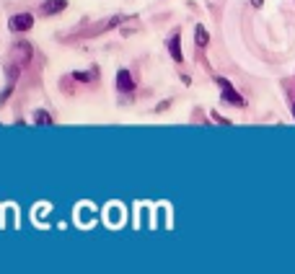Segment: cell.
I'll use <instances>...</instances> for the list:
<instances>
[{
    "mask_svg": "<svg viewBox=\"0 0 295 274\" xmlns=\"http://www.w3.org/2000/svg\"><path fill=\"white\" fill-rule=\"evenodd\" d=\"M117 88L122 90V94H132L135 90V80H132V75H130V70H117Z\"/></svg>",
    "mask_w": 295,
    "mask_h": 274,
    "instance_id": "8992f818",
    "label": "cell"
},
{
    "mask_svg": "<svg viewBox=\"0 0 295 274\" xmlns=\"http://www.w3.org/2000/svg\"><path fill=\"white\" fill-rule=\"evenodd\" d=\"M251 6H254V8H262V6H264V0H251Z\"/></svg>",
    "mask_w": 295,
    "mask_h": 274,
    "instance_id": "7c38bea8",
    "label": "cell"
},
{
    "mask_svg": "<svg viewBox=\"0 0 295 274\" xmlns=\"http://www.w3.org/2000/svg\"><path fill=\"white\" fill-rule=\"evenodd\" d=\"M34 57V50H31V44L24 39V41H16L13 47H11V62H18V65H29Z\"/></svg>",
    "mask_w": 295,
    "mask_h": 274,
    "instance_id": "7a4b0ae2",
    "label": "cell"
},
{
    "mask_svg": "<svg viewBox=\"0 0 295 274\" xmlns=\"http://www.w3.org/2000/svg\"><path fill=\"white\" fill-rule=\"evenodd\" d=\"M166 47H168V52H171L174 62H179V65L184 62V50H181V39H179V34H171V36H168Z\"/></svg>",
    "mask_w": 295,
    "mask_h": 274,
    "instance_id": "5b68a950",
    "label": "cell"
},
{
    "mask_svg": "<svg viewBox=\"0 0 295 274\" xmlns=\"http://www.w3.org/2000/svg\"><path fill=\"white\" fill-rule=\"evenodd\" d=\"M65 8H67V0H44L39 16H55V13H62Z\"/></svg>",
    "mask_w": 295,
    "mask_h": 274,
    "instance_id": "277c9868",
    "label": "cell"
},
{
    "mask_svg": "<svg viewBox=\"0 0 295 274\" xmlns=\"http://www.w3.org/2000/svg\"><path fill=\"white\" fill-rule=\"evenodd\" d=\"M292 117H295V104H292Z\"/></svg>",
    "mask_w": 295,
    "mask_h": 274,
    "instance_id": "4fadbf2b",
    "label": "cell"
},
{
    "mask_svg": "<svg viewBox=\"0 0 295 274\" xmlns=\"http://www.w3.org/2000/svg\"><path fill=\"white\" fill-rule=\"evenodd\" d=\"M215 83H218V88H220L223 104H228V106H238V109H243V106H246V99H243V96L238 94V90L233 88V83H231V80H225V78H218Z\"/></svg>",
    "mask_w": 295,
    "mask_h": 274,
    "instance_id": "6da1fadb",
    "label": "cell"
},
{
    "mask_svg": "<svg viewBox=\"0 0 295 274\" xmlns=\"http://www.w3.org/2000/svg\"><path fill=\"white\" fill-rule=\"evenodd\" d=\"M34 122H36V124H41V127L55 124V122H52V117H50V114L44 111V109H36V111H34Z\"/></svg>",
    "mask_w": 295,
    "mask_h": 274,
    "instance_id": "ba28073f",
    "label": "cell"
},
{
    "mask_svg": "<svg viewBox=\"0 0 295 274\" xmlns=\"http://www.w3.org/2000/svg\"><path fill=\"white\" fill-rule=\"evenodd\" d=\"M213 119H218V122H220V124H231V122H228V119H223V117H220V114H218V111H215V114H213Z\"/></svg>",
    "mask_w": 295,
    "mask_h": 274,
    "instance_id": "8fae6325",
    "label": "cell"
},
{
    "mask_svg": "<svg viewBox=\"0 0 295 274\" xmlns=\"http://www.w3.org/2000/svg\"><path fill=\"white\" fill-rule=\"evenodd\" d=\"M75 80H94L96 78V70H91V73H73Z\"/></svg>",
    "mask_w": 295,
    "mask_h": 274,
    "instance_id": "30bf717a",
    "label": "cell"
},
{
    "mask_svg": "<svg viewBox=\"0 0 295 274\" xmlns=\"http://www.w3.org/2000/svg\"><path fill=\"white\" fill-rule=\"evenodd\" d=\"M13 88H16V83H8V80H6V88H3V94H0V106H3V101H8V99H11Z\"/></svg>",
    "mask_w": 295,
    "mask_h": 274,
    "instance_id": "9c48e42d",
    "label": "cell"
},
{
    "mask_svg": "<svg viewBox=\"0 0 295 274\" xmlns=\"http://www.w3.org/2000/svg\"><path fill=\"white\" fill-rule=\"evenodd\" d=\"M194 44H197V47H202V50H205L207 44H210V34H207V29L202 26V24L194 29Z\"/></svg>",
    "mask_w": 295,
    "mask_h": 274,
    "instance_id": "52a82bcc",
    "label": "cell"
},
{
    "mask_svg": "<svg viewBox=\"0 0 295 274\" xmlns=\"http://www.w3.org/2000/svg\"><path fill=\"white\" fill-rule=\"evenodd\" d=\"M8 29H11L13 34H16V31H29V29H34V16H31V13H16V16H11Z\"/></svg>",
    "mask_w": 295,
    "mask_h": 274,
    "instance_id": "3957f363",
    "label": "cell"
}]
</instances>
